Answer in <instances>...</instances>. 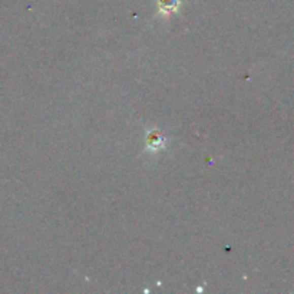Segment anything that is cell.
<instances>
[{"label": "cell", "instance_id": "6da1fadb", "mask_svg": "<svg viewBox=\"0 0 294 294\" xmlns=\"http://www.w3.org/2000/svg\"><path fill=\"white\" fill-rule=\"evenodd\" d=\"M167 144V139L164 138L162 134L158 131H151L147 135V149L149 151H158L162 149Z\"/></svg>", "mask_w": 294, "mask_h": 294}, {"label": "cell", "instance_id": "7a4b0ae2", "mask_svg": "<svg viewBox=\"0 0 294 294\" xmlns=\"http://www.w3.org/2000/svg\"><path fill=\"white\" fill-rule=\"evenodd\" d=\"M158 6H159L161 13H171L178 8V0H159Z\"/></svg>", "mask_w": 294, "mask_h": 294}]
</instances>
